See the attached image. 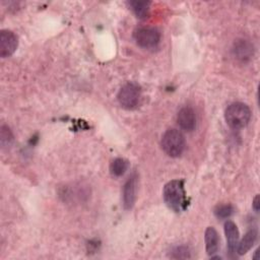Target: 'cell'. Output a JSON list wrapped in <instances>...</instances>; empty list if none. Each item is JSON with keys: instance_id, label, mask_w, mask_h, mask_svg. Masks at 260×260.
<instances>
[{"instance_id": "obj_1", "label": "cell", "mask_w": 260, "mask_h": 260, "mask_svg": "<svg viewBox=\"0 0 260 260\" xmlns=\"http://www.w3.org/2000/svg\"><path fill=\"white\" fill-rule=\"evenodd\" d=\"M166 204L175 212H181L187 207V195L183 180H172L168 182L162 191Z\"/></svg>"}, {"instance_id": "obj_2", "label": "cell", "mask_w": 260, "mask_h": 260, "mask_svg": "<svg viewBox=\"0 0 260 260\" xmlns=\"http://www.w3.org/2000/svg\"><path fill=\"white\" fill-rule=\"evenodd\" d=\"M226 124L233 129H241L248 125L251 119L250 108L243 103L231 104L224 112Z\"/></svg>"}, {"instance_id": "obj_3", "label": "cell", "mask_w": 260, "mask_h": 260, "mask_svg": "<svg viewBox=\"0 0 260 260\" xmlns=\"http://www.w3.org/2000/svg\"><path fill=\"white\" fill-rule=\"evenodd\" d=\"M160 144L169 156L178 157L185 149V137L177 129H168L161 136Z\"/></svg>"}, {"instance_id": "obj_4", "label": "cell", "mask_w": 260, "mask_h": 260, "mask_svg": "<svg viewBox=\"0 0 260 260\" xmlns=\"http://www.w3.org/2000/svg\"><path fill=\"white\" fill-rule=\"evenodd\" d=\"M141 98L140 86L134 82H128L124 84L117 95L118 102L122 108L126 110L135 109Z\"/></svg>"}, {"instance_id": "obj_5", "label": "cell", "mask_w": 260, "mask_h": 260, "mask_svg": "<svg viewBox=\"0 0 260 260\" xmlns=\"http://www.w3.org/2000/svg\"><path fill=\"white\" fill-rule=\"evenodd\" d=\"M133 37L136 44L144 49H153L159 44L160 41L159 31L150 26H141L136 28Z\"/></svg>"}, {"instance_id": "obj_6", "label": "cell", "mask_w": 260, "mask_h": 260, "mask_svg": "<svg viewBox=\"0 0 260 260\" xmlns=\"http://www.w3.org/2000/svg\"><path fill=\"white\" fill-rule=\"evenodd\" d=\"M18 46L17 36L8 29L0 31V56L2 58L10 57Z\"/></svg>"}, {"instance_id": "obj_7", "label": "cell", "mask_w": 260, "mask_h": 260, "mask_svg": "<svg viewBox=\"0 0 260 260\" xmlns=\"http://www.w3.org/2000/svg\"><path fill=\"white\" fill-rule=\"evenodd\" d=\"M137 189V177L132 175L125 183L123 187V205L126 209H131L136 200Z\"/></svg>"}, {"instance_id": "obj_8", "label": "cell", "mask_w": 260, "mask_h": 260, "mask_svg": "<svg viewBox=\"0 0 260 260\" xmlns=\"http://www.w3.org/2000/svg\"><path fill=\"white\" fill-rule=\"evenodd\" d=\"M224 235L228 243V251L231 255H236L237 247L239 244V230L236 223L232 220H228L224 223Z\"/></svg>"}, {"instance_id": "obj_9", "label": "cell", "mask_w": 260, "mask_h": 260, "mask_svg": "<svg viewBox=\"0 0 260 260\" xmlns=\"http://www.w3.org/2000/svg\"><path fill=\"white\" fill-rule=\"evenodd\" d=\"M179 126L185 131H192L196 126V116L190 107L182 108L177 116Z\"/></svg>"}, {"instance_id": "obj_10", "label": "cell", "mask_w": 260, "mask_h": 260, "mask_svg": "<svg viewBox=\"0 0 260 260\" xmlns=\"http://www.w3.org/2000/svg\"><path fill=\"white\" fill-rule=\"evenodd\" d=\"M205 250L209 256L214 255L219 248V237L216 230L212 226H208L204 235Z\"/></svg>"}, {"instance_id": "obj_11", "label": "cell", "mask_w": 260, "mask_h": 260, "mask_svg": "<svg viewBox=\"0 0 260 260\" xmlns=\"http://www.w3.org/2000/svg\"><path fill=\"white\" fill-rule=\"evenodd\" d=\"M233 52L237 59L241 61H246L249 60L253 55V46L245 40H240L235 43Z\"/></svg>"}, {"instance_id": "obj_12", "label": "cell", "mask_w": 260, "mask_h": 260, "mask_svg": "<svg viewBox=\"0 0 260 260\" xmlns=\"http://www.w3.org/2000/svg\"><path fill=\"white\" fill-rule=\"evenodd\" d=\"M257 231L255 229H252L250 231H248L245 236L243 237V239L241 241H239L238 247H237V254L238 255H244L246 254L255 244L256 239H257Z\"/></svg>"}, {"instance_id": "obj_13", "label": "cell", "mask_w": 260, "mask_h": 260, "mask_svg": "<svg viewBox=\"0 0 260 260\" xmlns=\"http://www.w3.org/2000/svg\"><path fill=\"white\" fill-rule=\"evenodd\" d=\"M128 5L137 18L144 19L148 16L150 7L149 1H129Z\"/></svg>"}, {"instance_id": "obj_14", "label": "cell", "mask_w": 260, "mask_h": 260, "mask_svg": "<svg viewBox=\"0 0 260 260\" xmlns=\"http://www.w3.org/2000/svg\"><path fill=\"white\" fill-rule=\"evenodd\" d=\"M129 161L123 157L115 158L110 165V172L114 177H121L128 170Z\"/></svg>"}, {"instance_id": "obj_15", "label": "cell", "mask_w": 260, "mask_h": 260, "mask_svg": "<svg viewBox=\"0 0 260 260\" xmlns=\"http://www.w3.org/2000/svg\"><path fill=\"white\" fill-rule=\"evenodd\" d=\"M13 140V135L10 131V129L3 125L1 126V131H0V142H1V145L2 147H6L8 145H10V143L12 142Z\"/></svg>"}, {"instance_id": "obj_16", "label": "cell", "mask_w": 260, "mask_h": 260, "mask_svg": "<svg viewBox=\"0 0 260 260\" xmlns=\"http://www.w3.org/2000/svg\"><path fill=\"white\" fill-rule=\"evenodd\" d=\"M214 213L219 218H228L234 213V207L231 204L219 205L215 208Z\"/></svg>"}, {"instance_id": "obj_17", "label": "cell", "mask_w": 260, "mask_h": 260, "mask_svg": "<svg viewBox=\"0 0 260 260\" xmlns=\"http://www.w3.org/2000/svg\"><path fill=\"white\" fill-rule=\"evenodd\" d=\"M172 257H173V258H176V259H186V258H190V252H189V250H188L187 247H185V246H180V247H177V248L173 251Z\"/></svg>"}, {"instance_id": "obj_18", "label": "cell", "mask_w": 260, "mask_h": 260, "mask_svg": "<svg viewBox=\"0 0 260 260\" xmlns=\"http://www.w3.org/2000/svg\"><path fill=\"white\" fill-rule=\"evenodd\" d=\"M252 207L253 209L258 212L259 211V208H260V203H259V195H256L253 199V203H252Z\"/></svg>"}, {"instance_id": "obj_19", "label": "cell", "mask_w": 260, "mask_h": 260, "mask_svg": "<svg viewBox=\"0 0 260 260\" xmlns=\"http://www.w3.org/2000/svg\"><path fill=\"white\" fill-rule=\"evenodd\" d=\"M257 254H258V250H256V251H255V253H254V256H253V258H254V259H257Z\"/></svg>"}]
</instances>
